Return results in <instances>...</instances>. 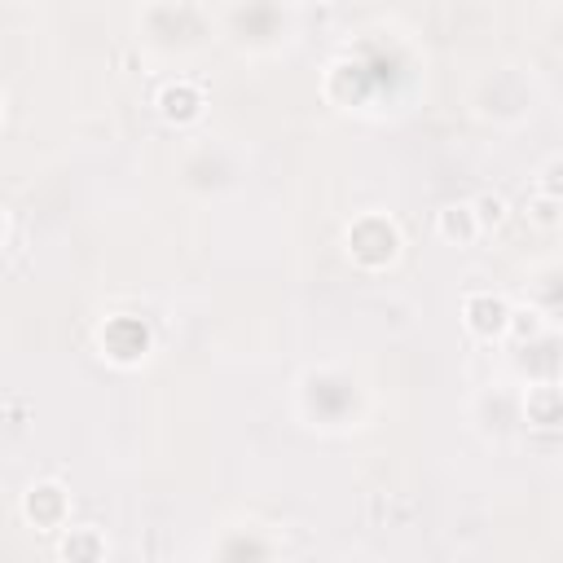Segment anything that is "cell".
Listing matches in <instances>:
<instances>
[{
	"mask_svg": "<svg viewBox=\"0 0 563 563\" xmlns=\"http://www.w3.org/2000/svg\"><path fill=\"white\" fill-rule=\"evenodd\" d=\"M348 251L357 256L366 269H379L396 256V229L383 216H366L348 229Z\"/></svg>",
	"mask_w": 563,
	"mask_h": 563,
	"instance_id": "6da1fadb",
	"label": "cell"
},
{
	"mask_svg": "<svg viewBox=\"0 0 563 563\" xmlns=\"http://www.w3.org/2000/svg\"><path fill=\"white\" fill-rule=\"evenodd\" d=\"M467 326L476 335H502L511 326V308H506L498 295H471L467 300Z\"/></svg>",
	"mask_w": 563,
	"mask_h": 563,
	"instance_id": "7a4b0ae2",
	"label": "cell"
},
{
	"mask_svg": "<svg viewBox=\"0 0 563 563\" xmlns=\"http://www.w3.org/2000/svg\"><path fill=\"white\" fill-rule=\"evenodd\" d=\"M27 515L36 524H58L66 515V493L58 489V484H40V489L27 493Z\"/></svg>",
	"mask_w": 563,
	"mask_h": 563,
	"instance_id": "3957f363",
	"label": "cell"
},
{
	"mask_svg": "<svg viewBox=\"0 0 563 563\" xmlns=\"http://www.w3.org/2000/svg\"><path fill=\"white\" fill-rule=\"evenodd\" d=\"M198 106H203V97H198V88H190V84H176L163 93V115L168 119H194Z\"/></svg>",
	"mask_w": 563,
	"mask_h": 563,
	"instance_id": "277c9868",
	"label": "cell"
},
{
	"mask_svg": "<svg viewBox=\"0 0 563 563\" xmlns=\"http://www.w3.org/2000/svg\"><path fill=\"white\" fill-rule=\"evenodd\" d=\"M528 414H533L542 427L563 423V392H555V388L533 392V396H528Z\"/></svg>",
	"mask_w": 563,
	"mask_h": 563,
	"instance_id": "5b68a950",
	"label": "cell"
},
{
	"mask_svg": "<svg viewBox=\"0 0 563 563\" xmlns=\"http://www.w3.org/2000/svg\"><path fill=\"white\" fill-rule=\"evenodd\" d=\"M471 229H476L471 207H445V212H440V234L445 238H471Z\"/></svg>",
	"mask_w": 563,
	"mask_h": 563,
	"instance_id": "8992f818",
	"label": "cell"
},
{
	"mask_svg": "<svg viewBox=\"0 0 563 563\" xmlns=\"http://www.w3.org/2000/svg\"><path fill=\"white\" fill-rule=\"evenodd\" d=\"M62 555L66 559H75V555H102V542H93V537H75V542H71V537H66Z\"/></svg>",
	"mask_w": 563,
	"mask_h": 563,
	"instance_id": "52a82bcc",
	"label": "cell"
},
{
	"mask_svg": "<svg viewBox=\"0 0 563 563\" xmlns=\"http://www.w3.org/2000/svg\"><path fill=\"white\" fill-rule=\"evenodd\" d=\"M542 190H546L550 198H555V203H563V163H550V168H546Z\"/></svg>",
	"mask_w": 563,
	"mask_h": 563,
	"instance_id": "ba28073f",
	"label": "cell"
},
{
	"mask_svg": "<svg viewBox=\"0 0 563 563\" xmlns=\"http://www.w3.org/2000/svg\"><path fill=\"white\" fill-rule=\"evenodd\" d=\"M502 212H506L502 198H480V220H493V225H498Z\"/></svg>",
	"mask_w": 563,
	"mask_h": 563,
	"instance_id": "9c48e42d",
	"label": "cell"
}]
</instances>
